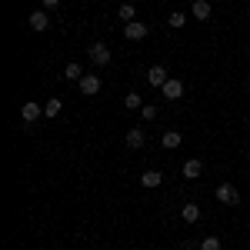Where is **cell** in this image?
Returning a JSON list of instances; mask_svg holds the SVG:
<instances>
[{"label":"cell","instance_id":"6da1fadb","mask_svg":"<svg viewBox=\"0 0 250 250\" xmlns=\"http://www.w3.org/2000/svg\"><path fill=\"white\" fill-rule=\"evenodd\" d=\"M87 57H90L94 67H107V63H110V47H107V43H90V47H87Z\"/></svg>","mask_w":250,"mask_h":250},{"label":"cell","instance_id":"7a4b0ae2","mask_svg":"<svg viewBox=\"0 0 250 250\" xmlns=\"http://www.w3.org/2000/svg\"><path fill=\"white\" fill-rule=\"evenodd\" d=\"M217 200L227 204V207H237V204H240V190H237L233 184H220V187H217Z\"/></svg>","mask_w":250,"mask_h":250},{"label":"cell","instance_id":"3957f363","mask_svg":"<svg viewBox=\"0 0 250 250\" xmlns=\"http://www.w3.org/2000/svg\"><path fill=\"white\" fill-rule=\"evenodd\" d=\"M20 117H23V124H27V127H30V124H34V120H40V117H43V107H40L37 100H27V104H23V107H20Z\"/></svg>","mask_w":250,"mask_h":250},{"label":"cell","instance_id":"277c9868","mask_svg":"<svg viewBox=\"0 0 250 250\" xmlns=\"http://www.w3.org/2000/svg\"><path fill=\"white\" fill-rule=\"evenodd\" d=\"M77 83H80V94H83V97L100 94V77H97V74H83V77H80Z\"/></svg>","mask_w":250,"mask_h":250},{"label":"cell","instance_id":"5b68a950","mask_svg":"<svg viewBox=\"0 0 250 250\" xmlns=\"http://www.w3.org/2000/svg\"><path fill=\"white\" fill-rule=\"evenodd\" d=\"M124 37L127 40H144L147 37V23H140V20H130V23H124Z\"/></svg>","mask_w":250,"mask_h":250},{"label":"cell","instance_id":"8992f818","mask_svg":"<svg viewBox=\"0 0 250 250\" xmlns=\"http://www.w3.org/2000/svg\"><path fill=\"white\" fill-rule=\"evenodd\" d=\"M27 23H30V30H37V34L50 30V17H47V10H34V14L27 17Z\"/></svg>","mask_w":250,"mask_h":250},{"label":"cell","instance_id":"52a82bcc","mask_svg":"<svg viewBox=\"0 0 250 250\" xmlns=\"http://www.w3.org/2000/svg\"><path fill=\"white\" fill-rule=\"evenodd\" d=\"M167 67H164V63H154V67H150V70H147V83H150V87H164V83H167Z\"/></svg>","mask_w":250,"mask_h":250},{"label":"cell","instance_id":"ba28073f","mask_svg":"<svg viewBox=\"0 0 250 250\" xmlns=\"http://www.w3.org/2000/svg\"><path fill=\"white\" fill-rule=\"evenodd\" d=\"M160 90H164V97H167V100H180V97H184V80L170 77L164 87H160Z\"/></svg>","mask_w":250,"mask_h":250},{"label":"cell","instance_id":"9c48e42d","mask_svg":"<svg viewBox=\"0 0 250 250\" xmlns=\"http://www.w3.org/2000/svg\"><path fill=\"white\" fill-rule=\"evenodd\" d=\"M144 140H147L144 130H140V127H130V130H127V150H140V147H144Z\"/></svg>","mask_w":250,"mask_h":250},{"label":"cell","instance_id":"30bf717a","mask_svg":"<svg viewBox=\"0 0 250 250\" xmlns=\"http://www.w3.org/2000/svg\"><path fill=\"white\" fill-rule=\"evenodd\" d=\"M193 17L197 20H210V14H213V7H210V0H193Z\"/></svg>","mask_w":250,"mask_h":250},{"label":"cell","instance_id":"8fae6325","mask_svg":"<svg viewBox=\"0 0 250 250\" xmlns=\"http://www.w3.org/2000/svg\"><path fill=\"white\" fill-rule=\"evenodd\" d=\"M164 184V173L160 170H147L144 177H140V187H147V190H154V187H160Z\"/></svg>","mask_w":250,"mask_h":250},{"label":"cell","instance_id":"7c38bea8","mask_svg":"<svg viewBox=\"0 0 250 250\" xmlns=\"http://www.w3.org/2000/svg\"><path fill=\"white\" fill-rule=\"evenodd\" d=\"M180 220H184V224H197V220H200V207H197V204H184V207H180Z\"/></svg>","mask_w":250,"mask_h":250},{"label":"cell","instance_id":"4fadbf2b","mask_svg":"<svg viewBox=\"0 0 250 250\" xmlns=\"http://www.w3.org/2000/svg\"><path fill=\"white\" fill-rule=\"evenodd\" d=\"M200 173H204V164H200V160H197V157H193V160H187V164H184V177H187V180H197V177H200Z\"/></svg>","mask_w":250,"mask_h":250},{"label":"cell","instance_id":"5bb4252c","mask_svg":"<svg viewBox=\"0 0 250 250\" xmlns=\"http://www.w3.org/2000/svg\"><path fill=\"white\" fill-rule=\"evenodd\" d=\"M80 77H83V67H80L77 60L63 67V80H70V83H74V80H80Z\"/></svg>","mask_w":250,"mask_h":250},{"label":"cell","instance_id":"9a60e30c","mask_svg":"<svg viewBox=\"0 0 250 250\" xmlns=\"http://www.w3.org/2000/svg\"><path fill=\"white\" fill-rule=\"evenodd\" d=\"M117 14H120V20H124V23H130V20L137 17V7H134V3H130V0H124V3H120V10H117Z\"/></svg>","mask_w":250,"mask_h":250},{"label":"cell","instance_id":"2e32d148","mask_svg":"<svg viewBox=\"0 0 250 250\" xmlns=\"http://www.w3.org/2000/svg\"><path fill=\"white\" fill-rule=\"evenodd\" d=\"M184 23H187V17H184L180 10H173V14H167V27H173V30H180Z\"/></svg>","mask_w":250,"mask_h":250},{"label":"cell","instance_id":"e0dca14e","mask_svg":"<svg viewBox=\"0 0 250 250\" xmlns=\"http://www.w3.org/2000/svg\"><path fill=\"white\" fill-rule=\"evenodd\" d=\"M124 104H127V110H140V107H144V100H140L137 90H130V94L124 97Z\"/></svg>","mask_w":250,"mask_h":250},{"label":"cell","instance_id":"ac0fdd59","mask_svg":"<svg viewBox=\"0 0 250 250\" xmlns=\"http://www.w3.org/2000/svg\"><path fill=\"white\" fill-rule=\"evenodd\" d=\"M164 147H167V150H177V147H180V134H177V130H167V134H164Z\"/></svg>","mask_w":250,"mask_h":250},{"label":"cell","instance_id":"d6986e66","mask_svg":"<svg viewBox=\"0 0 250 250\" xmlns=\"http://www.w3.org/2000/svg\"><path fill=\"white\" fill-rule=\"evenodd\" d=\"M224 244H220V237H204L200 240V250H220Z\"/></svg>","mask_w":250,"mask_h":250},{"label":"cell","instance_id":"ffe728a7","mask_svg":"<svg viewBox=\"0 0 250 250\" xmlns=\"http://www.w3.org/2000/svg\"><path fill=\"white\" fill-rule=\"evenodd\" d=\"M60 107H63L60 100H47V107H43V114H47V117H57V114H60Z\"/></svg>","mask_w":250,"mask_h":250},{"label":"cell","instance_id":"44dd1931","mask_svg":"<svg viewBox=\"0 0 250 250\" xmlns=\"http://www.w3.org/2000/svg\"><path fill=\"white\" fill-rule=\"evenodd\" d=\"M140 117H144V120H154V117H157V107H154V104H144V107H140Z\"/></svg>","mask_w":250,"mask_h":250},{"label":"cell","instance_id":"7402d4cb","mask_svg":"<svg viewBox=\"0 0 250 250\" xmlns=\"http://www.w3.org/2000/svg\"><path fill=\"white\" fill-rule=\"evenodd\" d=\"M40 3H43V10H54V7H57L60 0H40Z\"/></svg>","mask_w":250,"mask_h":250}]
</instances>
